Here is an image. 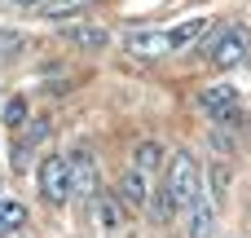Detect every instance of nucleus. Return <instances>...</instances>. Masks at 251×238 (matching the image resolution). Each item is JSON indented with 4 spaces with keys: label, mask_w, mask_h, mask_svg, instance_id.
<instances>
[{
    "label": "nucleus",
    "mask_w": 251,
    "mask_h": 238,
    "mask_svg": "<svg viewBox=\"0 0 251 238\" xmlns=\"http://www.w3.org/2000/svg\"><path fill=\"white\" fill-rule=\"evenodd\" d=\"M163 181H168V190H172L176 212H185V208L199 199V190H203V168L194 163L190 150H176V155L168 159V168H163Z\"/></svg>",
    "instance_id": "obj_1"
},
{
    "label": "nucleus",
    "mask_w": 251,
    "mask_h": 238,
    "mask_svg": "<svg viewBox=\"0 0 251 238\" xmlns=\"http://www.w3.org/2000/svg\"><path fill=\"white\" fill-rule=\"evenodd\" d=\"M203 49H207V62H212V66L234 71V66H243V62L251 57V31L243 26V22H229V26H221Z\"/></svg>",
    "instance_id": "obj_2"
},
{
    "label": "nucleus",
    "mask_w": 251,
    "mask_h": 238,
    "mask_svg": "<svg viewBox=\"0 0 251 238\" xmlns=\"http://www.w3.org/2000/svg\"><path fill=\"white\" fill-rule=\"evenodd\" d=\"M199 110L207 115V119H216L221 128H243L251 115L238 110V88L234 84H212V88H203L199 93Z\"/></svg>",
    "instance_id": "obj_3"
},
{
    "label": "nucleus",
    "mask_w": 251,
    "mask_h": 238,
    "mask_svg": "<svg viewBox=\"0 0 251 238\" xmlns=\"http://www.w3.org/2000/svg\"><path fill=\"white\" fill-rule=\"evenodd\" d=\"M40 194H44V203H53V208H62V203L75 199L71 155H49V159L40 163Z\"/></svg>",
    "instance_id": "obj_4"
},
{
    "label": "nucleus",
    "mask_w": 251,
    "mask_h": 238,
    "mask_svg": "<svg viewBox=\"0 0 251 238\" xmlns=\"http://www.w3.org/2000/svg\"><path fill=\"white\" fill-rule=\"evenodd\" d=\"M124 49H128L132 57H163V53H176V49H172V31H163V26H132V31H124Z\"/></svg>",
    "instance_id": "obj_5"
},
{
    "label": "nucleus",
    "mask_w": 251,
    "mask_h": 238,
    "mask_svg": "<svg viewBox=\"0 0 251 238\" xmlns=\"http://www.w3.org/2000/svg\"><path fill=\"white\" fill-rule=\"evenodd\" d=\"M71 181H75V199H84L93 208V199H97V159L88 150L71 155Z\"/></svg>",
    "instance_id": "obj_6"
},
{
    "label": "nucleus",
    "mask_w": 251,
    "mask_h": 238,
    "mask_svg": "<svg viewBox=\"0 0 251 238\" xmlns=\"http://www.w3.org/2000/svg\"><path fill=\"white\" fill-rule=\"evenodd\" d=\"M115 194H119V203L128 208V212H141L146 208V199H150V177L141 172V168H124V177H119V185H115Z\"/></svg>",
    "instance_id": "obj_7"
},
{
    "label": "nucleus",
    "mask_w": 251,
    "mask_h": 238,
    "mask_svg": "<svg viewBox=\"0 0 251 238\" xmlns=\"http://www.w3.org/2000/svg\"><path fill=\"white\" fill-rule=\"evenodd\" d=\"M185 212H190V230H185V234L190 238H212V230H216V199L207 194V185L199 190V199H194Z\"/></svg>",
    "instance_id": "obj_8"
},
{
    "label": "nucleus",
    "mask_w": 251,
    "mask_h": 238,
    "mask_svg": "<svg viewBox=\"0 0 251 238\" xmlns=\"http://www.w3.org/2000/svg\"><path fill=\"white\" fill-rule=\"evenodd\" d=\"M212 26H216V22H212L207 13H199V18H185V22H176V26H172V49L181 53V49H194V44H203V40L212 35Z\"/></svg>",
    "instance_id": "obj_9"
},
{
    "label": "nucleus",
    "mask_w": 251,
    "mask_h": 238,
    "mask_svg": "<svg viewBox=\"0 0 251 238\" xmlns=\"http://www.w3.org/2000/svg\"><path fill=\"white\" fill-rule=\"evenodd\" d=\"M93 216H97V225H101L106 234H115V230L124 225V203H119V194L97 190V199H93Z\"/></svg>",
    "instance_id": "obj_10"
},
{
    "label": "nucleus",
    "mask_w": 251,
    "mask_h": 238,
    "mask_svg": "<svg viewBox=\"0 0 251 238\" xmlns=\"http://www.w3.org/2000/svg\"><path fill=\"white\" fill-rule=\"evenodd\" d=\"M146 212H150V221H154V225H168V221L176 216V203H172V190H168V181H163V177H159V181L150 185Z\"/></svg>",
    "instance_id": "obj_11"
},
{
    "label": "nucleus",
    "mask_w": 251,
    "mask_h": 238,
    "mask_svg": "<svg viewBox=\"0 0 251 238\" xmlns=\"http://www.w3.org/2000/svg\"><path fill=\"white\" fill-rule=\"evenodd\" d=\"M62 35H66V44H75V49H106V44H110V31H106V26H97V22L66 26Z\"/></svg>",
    "instance_id": "obj_12"
},
{
    "label": "nucleus",
    "mask_w": 251,
    "mask_h": 238,
    "mask_svg": "<svg viewBox=\"0 0 251 238\" xmlns=\"http://www.w3.org/2000/svg\"><path fill=\"white\" fill-rule=\"evenodd\" d=\"M163 155H168V150H163L159 141H141V146L132 150V159H128V163H132V168H141L146 177H154V172H163Z\"/></svg>",
    "instance_id": "obj_13"
},
{
    "label": "nucleus",
    "mask_w": 251,
    "mask_h": 238,
    "mask_svg": "<svg viewBox=\"0 0 251 238\" xmlns=\"http://www.w3.org/2000/svg\"><path fill=\"white\" fill-rule=\"evenodd\" d=\"M0 119H4V128H9V132H22V128H26V119H31L26 97H9V102L0 106Z\"/></svg>",
    "instance_id": "obj_14"
},
{
    "label": "nucleus",
    "mask_w": 251,
    "mask_h": 238,
    "mask_svg": "<svg viewBox=\"0 0 251 238\" xmlns=\"http://www.w3.org/2000/svg\"><path fill=\"white\" fill-rule=\"evenodd\" d=\"M26 225V203L18 199H0V234H13Z\"/></svg>",
    "instance_id": "obj_15"
},
{
    "label": "nucleus",
    "mask_w": 251,
    "mask_h": 238,
    "mask_svg": "<svg viewBox=\"0 0 251 238\" xmlns=\"http://www.w3.org/2000/svg\"><path fill=\"white\" fill-rule=\"evenodd\" d=\"M207 185H212L207 194H212V199H216V208H221V203H225V194H229V163H225V159H216V163L207 168Z\"/></svg>",
    "instance_id": "obj_16"
},
{
    "label": "nucleus",
    "mask_w": 251,
    "mask_h": 238,
    "mask_svg": "<svg viewBox=\"0 0 251 238\" xmlns=\"http://www.w3.org/2000/svg\"><path fill=\"white\" fill-rule=\"evenodd\" d=\"M88 0H44L40 4V18H49V22H62V18H71V13H79Z\"/></svg>",
    "instance_id": "obj_17"
},
{
    "label": "nucleus",
    "mask_w": 251,
    "mask_h": 238,
    "mask_svg": "<svg viewBox=\"0 0 251 238\" xmlns=\"http://www.w3.org/2000/svg\"><path fill=\"white\" fill-rule=\"evenodd\" d=\"M212 146H216V159H229V155H234V141H229L225 132H212Z\"/></svg>",
    "instance_id": "obj_18"
},
{
    "label": "nucleus",
    "mask_w": 251,
    "mask_h": 238,
    "mask_svg": "<svg viewBox=\"0 0 251 238\" xmlns=\"http://www.w3.org/2000/svg\"><path fill=\"white\" fill-rule=\"evenodd\" d=\"M9 4H13V9H40L44 0H9Z\"/></svg>",
    "instance_id": "obj_19"
},
{
    "label": "nucleus",
    "mask_w": 251,
    "mask_h": 238,
    "mask_svg": "<svg viewBox=\"0 0 251 238\" xmlns=\"http://www.w3.org/2000/svg\"><path fill=\"white\" fill-rule=\"evenodd\" d=\"M0 199H4V185H0Z\"/></svg>",
    "instance_id": "obj_20"
}]
</instances>
